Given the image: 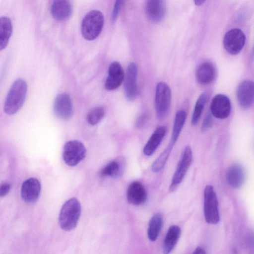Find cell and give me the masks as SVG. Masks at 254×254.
Returning <instances> with one entry per match:
<instances>
[{
  "label": "cell",
  "mask_w": 254,
  "mask_h": 254,
  "mask_svg": "<svg viewBox=\"0 0 254 254\" xmlns=\"http://www.w3.org/2000/svg\"><path fill=\"white\" fill-rule=\"evenodd\" d=\"M166 12L164 0H146L145 12L152 22L158 23L164 18Z\"/></svg>",
  "instance_id": "cell-15"
},
{
  "label": "cell",
  "mask_w": 254,
  "mask_h": 254,
  "mask_svg": "<svg viewBox=\"0 0 254 254\" xmlns=\"http://www.w3.org/2000/svg\"><path fill=\"white\" fill-rule=\"evenodd\" d=\"M206 253V252L204 248L200 246L197 247L192 252V254H205Z\"/></svg>",
  "instance_id": "cell-32"
},
{
  "label": "cell",
  "mask_w": 254,
  "mask_h": 254,
  "mask_svg": "<svg viewBox=\"0 0 254 254\" xmlns=\"http://www.w3.org/2000/svg\"><path fill=\"white\" fill-rule=\"evenodd\" d=\"M237 97L240 106L245 109L250 108L254 99V84L252 80L242 81L237 89Z\"/></svg>",
  "instance_id": "cell-10"
},
{
  "label": "cell",
  "mask_w": 254,
  "mask_h": 254,
  "mask_svg": "<svg viewBox=\"0 0 254 254\" xmlns=\"http://www.w3.org/2000/svg\"><path fill=\"white\" fill-rule=\"evenodd\" d=\"M27 85L22 79L16 80L11 86L5 99L3 111L8 115L16 113L22 107L26 96Z\"/></svg>",
  "instance_id": "cell-1"
},
{
  "label": "cell",
  "mask_w": 254,
  "mask_h": 254,
  "mask_svg": "<svg viewBox=\"0 0 254 254\" xmlns=\"http://www.w3.org/2000/svg\"><path fill=\"white\" fill-rule=\"evenodd\" d=\"M167 131L164 126L157 127L153 132L143 148V153L146 156L152 155L160 144Z\"/></svg>",
  "instance_id": "cell-20"
},
{
  "label": "cell",
  "mask_w": 254,
  "mask_h": 254,
  "mask_svg": "<svg viewBox=\"0 0 254 254\" xmlns=\"http://www.w3.org/2000/svg\"><path fill=\"white\" fill-rule=\"evenodd\" d=\"M171 100V92L169 86L164 82L156 85L154 106L157 116L159 119L165 118L169 112Z\"/></svg>",
  "instance_id": "cell-5"
},
{
  "label": "cell",
  "mask_w": 254,
  "mask_h": 254,
  "mask_svg": "<svg viewBox=\"0 0 254 254\" xmlns=\"http://www.w3.org/2000/svg\"><path fill=\"white\" fill-rule=\"evenodd\" d=\"M231 111V103L229 98L223 94H218L212 100L210 105L211 114L219 119L229 117Z\"/></svg>",
  "instance_id": "cell-9"
},
{
  "label": "cell",
  "mask_w": 254,
  "mask_h": 254,
  "mask_svg": "<svg viewBox=\"0 0 254 254\" xmlns=\"http://www.w3.org/2000/svg\"><path fill=\"white\" fill-rule=\"evenodd\" d=\"M211 114L209 113L205 118L201 126V131L205 132L210 128L213 123V117Z\"/></svg>",
  "instance_id": "cell-30"
},
{
  "label": "cell",
  "mask_w": 254,
  "mask_h": 254,
  "mask_svg": "<svg viewBox=\"0 0 254 254\" xmlns=\"http://www.w3.org/2000/svg\"><path fill=\"white\" fill-rule=\"evenodd\" d=\"M137 69L136 64L131 63L127 66L124 77L125 92L129 100H134L137 95Z\"/></svg>",
  "instance_id": "cell-13"
},
{
  "label": "cell",
  "mask_w": 254,
  "mask_h": 254,
  "mask_svg": "<svg viewBox=\"0 0 254 254\" xmlns=\"http://www.w3.org/2000/svg\"><path fill=\"white\" fill-rule=\"evenodd\" d=\"M125 161L123 157H118L111 161L101 171V177H111L118 178L124 172Z\"/></svg>",
  "instance_id": "cell-19"
},
{
  "label": "cell",
  "mask_w": 254,
  "mask_h": 254,
  "mask_svg": "<svg viewBox=\"0 0 254 254\" xmlns=\"http://www.w3.org/2000/svg\"><path fill=\"white\" fill-rule=\"evenodd\" d=\"M81 214V205L75 197L66 201L60 212L59 221L61 228L66 231L74 229L78 222Z\"/></svg>",
  "instance_id": "cell-2"
},
{
  "label": "cell",
  "mask_w": 254,
  "mask_h": 254,
  "mask_svg": "<svg viewBox=\"0 0 254 254\" xmlns=\"http://www.w3.org/2000/svg\"><path fill=\"white\" fill-rule=\"evenodd\" d=\"M11 185L9 183H4L0 186V197L6 195L10 191Z\"/></svg>",
  "instance_id": "cell-31"
},
{
  "label": "cell",
  "mask_w": 254,
  "mask_h": 254,
  "mask_svg": "<svg viewBox=\"0 0 254 254\" xmlns=\"http://www.w3.org/2000/svg\"><path fill=\"white\" fill-rule=\"evenodd\" d=\"M246 173L244 167L240 164H234L230 167L227 173V181L233 189L240 188L244 183Z\"/></svg>",
  "instance_id": "cell-17"
},
{
  "label": "cell",
  "mask_w": 254,
  "mask_h": 254,
  "mask_svg": "<svg viewBox=\"0 0 254 254\" xmlns=\"http://www.w3.org/2000/svg\"><path fill=\"white\" fill-rule=\"evenodd\" d=\"M181 230L177 225H172L168 229L163 245V253L169 254L174 249L180 237Z\"/></svg>",
  "instance_id": "cell-22"
},
{
  "label": "cell",
  "mask_w": 254,
  "mask_h": 254,
  "mask_svg": "<svg viewBox=\"0 0 254 254\" xmlns=\"http://www.w3.org/2000/svg\"><path fill=\"white\" fill-rule=\"evenodd\" d=\"M51 12L57 20L62 21L69 17L72 12V7L68 0H54Z\"/></svg>",
  "instance_id": "cell-18"
},
{
  "label": "cell",
  "mask_w": 254,
  "mask_h": 254,
  "mask_svg": "<svg viewBox=\"0 0 254 254\" xmlns=\"http://www.w3.org/2000/svg\"><path fill=\"white\" fill-rule=\"evenodd\" d=\"M206 0H194L195 4L197 6H200L203 4Z\"/></svg>",
  "instance_id": "cell-33"
},
{
  "label": "cell",
  "mask_w": 254,
  "mask_h": 254,
  "mask_svg": "<svg viewBox=\"0 0 254 254\" xmlns=\"http://www.w3.org/2000/svg\"><path fill=\"white\" fill-rule=\"evenodd\" d=\"M41 189V184L37 179L31 178L25 180L21 189L22 199L29 203L35 202L39 197Z\"/></svg>",
  "instance_id": "cell-11"
},
{
  "label": "cell",
  "mask_w": 254,
  "mask_h": 254,
  "mask_svg": "<svg viewBox=\"0 0 254 254\" xmlns=\"http://www.w3.org/2000/svg\"><path fill=\"white\" fill-rule=\"evenodd\" d=\"M174 145L173 143L170 142L167 147L154 161L151 166V169L153 172L158 173L164 168Z\"/></svg>",
  "instance_id": "cell-26"
},
{
  "label": "cell",
  "mask_w": 254,
  "mask_h": 254,
  "mask_svg": "<svg viewBox=\"0 0 254 254\" xmlns=\"http://www.w3.org/2000/svg\"><path fill=\"white\" fill-rule=\"evenodd\" d=\"M104 15L97 10L87 13L83 18L81 26L82 36L87 40L96 39L101 33L104 25Z\"/></svg>",
  "instance_id": "cell-3"
},
{
  "label": "cell",
  "mask_w": 254,
  "mask_h": 254,
  "mask_svg": "<svg viewBox=\"0 0 254 254\" xmlns=\"http://www.w3.org/2000/svg\"><path fill=\"white\" fill-rule=\"evenodd\" d=\"M187 118V114L185 111L180 110L178 111L175 117L173 131L170 142L175 144L177 141L180 134L183 129Z\"/></svg>",
  "instance_id": "cell-25"
},
{
  "label": "cell",
  "mask_w": 254,
  "mask_h": 254,
  "mask_svg": "<svg viewBox=\"0 0 254 254\" xmlns=\"http://www.w3.org/2000/svg\"><path fill=\"white\" fill-rule=\"evenodd\" d=\"M104 115L105 111L102 107H96L89 112L87 116V121L90 125H95L102 119Z\"/></svg>",
  "instance_id": "cell-28"
},
{
  "label": "cell",
  "mask_w": 254,
  "mask_h": 254,
  "mask_svg": "<svg viewBox=\"0 0 254 254\" xmlns=\"http://www.w3.org/2000/svg\"><path fill=\"white\" fill-rule=\"evenodd\" d=\"M128 203L134 205L143 204L147 199V192L143 185L139 181L132 182L128 186L127 192Z\"/></svg>",
  "instance_id": "cell-16"
},
{
  "label": "cell",
  "mask_w": 254,
  "mask_h": 254,
  "mask_svg": "<svg viewBox=\"0 0 254 254\" xmlns=\"http://www.w3.org/2000/svg\"><path fill=\"white\" fill-rule=\"evenodd\" d=\"M124 77L125 72L120 64L118 62H113L109 68L105 87L108 90H113L118 88L124 80Z\"/></svg>",
  "instance_id": "cell-14"
},
{
  "label": "cell",
  "mask_w": 254,
  "mask_h": 254,
  "mask_svg": "<svg viewBox=\"0 0 254 254\" xmlns=\"http://www.w3.org/2000/svg\"><path fill=\"white\" fill-rule=\"evenodd\" d=\"M56 115L64 120L70 118L72 115V104L70 96L65 93L60 94L56 98L54 103Z\"/></svg>",
  "instance_id": "cell-12"
},
{
  "label": "cell",
  "mask_w": 254,
  "mask_h": 254,
  "mask_svg": "<svg viewBox=\"0 0 254 254\" xmlns=\"http://www.w3.org/2000/svg\"><path fill=\"white\" fill-rule=\"evenodd\" d=\"M246 41L243 32L238 28L229 30L224 35L223 45L227 52L231 55L239 54L243 49Z\"/></svg>",
  "instance_id": "cell-8"
},
{
  "label": "cell",
  "mask_w": 254,
  "mask_h": 254,
  "mask_svg": "<svg viewBox=\"0 0 254 254\" xmlns=\"http://www.w3.org/2000/svg\"><path fill=\"white\" fill-rule=\"evenodd\" d=\"M204 215L205 221L208 224H216L219 222L218 201L211 185L206 186L204 190Z\"/></svg>",
  "instance_id": "cell-4"
},
{
  "label": "cell",
  "mask_w": 254,
  "mask_h": 254,
  "mask_svg": "<svg viewBox=\"0 0 254 254\" xmlns=\"http://www.w3.org/2000/svg\"><path fill=\"white\" fill-rule=\"evenodd\" d=\"M86 154L85 147L82 142L76 140H70L64 145L63 158L66 165L73 167L84 159Z\"/></svg>",
  "instance_id": "cell-6"
},
{
  "label": "cell",
  "mask_w": 254,
  "mask_h": 254,
  "mask_svg": "<svg viewBox=\"0 0 254 254\" xmlns=\"http://www.w3.org/2000/svg\"><path fill=\"white\" fill-rule=\"evenodd\" d=\"M125 0H116L111 16V19L113 23L115 22L116 21L118 14Z\"/></svg>",
  "instance_id": "cell-29"
},
{
  "label": "cell",
  "mask_w": 254,
  "mask_h": 254,
  "mask_svg": "<svg viewBox=\"0 0 254 254\" xmlns=\"http://www.w3.org/2000/svg\"><path fill=\"white\" fill-rule=\"evenodd\" d=\"M208 98V94L205 92L198 97L192 114L191 122L192 125H195L198 122Z\"/></svg>",
  "instance_id": "cell-27"
},
{
  "label": "cell",
  "mask_w": 254,
  "mask_h": 254,
  "mask_svg": "<svg viewBox=\"0 0 254 254\" xmlns=\"http://www.w3.org/2000/svg\"><path fill=\"white\" fill-rule=\"evenodd\" d=\"M163 223V218L161 213L155 214L150 219L147 229V236L151 242L155 241L160 232Z\"/></svg>",
  "instance_id": "cell-24"
},
{
  "label": "cell",
  "mask_w": 254,
  "mask_h": 254,
  "mask_svg": "<svg viewBox=\"0 0 254 254\" xmlns=\"http://www.w3.org/2000/svg\"><path fill=\"white\" fill-rule=\"evenodd\" d=\"M215 69L209 62H204L199 65L196 69L195 77L197 82L201 85L211 83L214 79Z\"/></svg>",
  "instance_id": "cell-21"
},
{
  "label": "cell",
  "mask_w": 254,
  "mask_h": 254,
  "mask_svg": "<svg viewBox=\"0 0 254 254\" xmlns=\"http://www.w3.org/2000/svg\"><path fill=\"white\" fill-rule=\"evenodd\" d=\"M192 160V153L191 148L189 146H187L182 152L176 170L173 175L170 186V191L175 190L182 182L190 166Z\"/></svg>",
  "instance_id": "cell-7"
},
{
  "label": "cell",
  "mask_w": 254,
  "mask_h": 254,
  "mask_svg": "<svg viewBox=\"0 0 254 254\" xmlns=\"http://www.w3.org/2000/svg\"><path fill=\"white\" fill-rule=\"evenodd\" d=\"M12 32L10 19L5 16L0 17V51L4 49L8 45Z\"/></svg>",
  "instance_id": "cell-23"
}]
</instances>
